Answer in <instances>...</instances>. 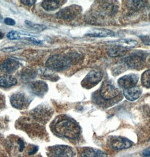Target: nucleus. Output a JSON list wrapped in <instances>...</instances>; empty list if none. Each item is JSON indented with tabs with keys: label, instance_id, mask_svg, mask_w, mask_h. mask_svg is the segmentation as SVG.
Listing matches in <instances>:
<instances>
[{
	"label": "nucleus",
	"instance_id": "1",
	"mask_svg": "<svg viewBox=\"0 0 150 157\" xmlns=\"http://www.w3.org/2000/svg\"><path fill=\"white\" fill-rule=\"evenodd\" d=\"M54 129L58 134L70 139H75L79 137L80 128L79 125L70 119H64L58 121Z\"/></svg>",
	"mask_w": 150,
	"mask_h": 157
},
{
	"label": "nucleus",
	"instance_id": "2",
	"mask_svg": "<svg viewBox=\"0 0 150 157\" xmlns=\"http://www.w3.org/2000/svg\"><path fill=\"white\" fill-rule=\"evenodd\" d=\"M72 62L73 61L70 54H56L49 58L46 64L50 70L61 71L67 69Z\"/></svg>",
	"mask_w": 150,
	"mask_h": 157
},
{
	"label": "nucleus",
	"instance_id": "3",
	"mask_svg": "<svg viewBox=\"0 0 150 157\" xmlns=\"http://www.w3.org/2000/svg\"><path fill=\"white\" fill-rule=\"evenodd\" d=\"M120 90L112 80L104 81L100 87V94L104 100H111L118 96Z\"/></svg>",
	"mask_w": 150,
	"mask_h": 157
},
{
	"label": "nucleus",
	"instance_id": "4",
	"mask_svg": "<svg viewBox=\"0 0 150 157\" xmlns=\"http://www.w3.org/2000/svg\"><path fill=\"white\" fill-rule=\"evenodd\" d=\"M147 55L141 52L131 54L125 59V63L130 68L139 70L142 68L146 62Z\"/></svg>",
	"mask_w": 150,
	"mask_h": 157
},
{
	"label": "nucleus",
	"instance_id": "5",
	"mask_svg": "<svg viewBox=\"0 0 150 157\" xmlns=\"http://www.w3.org/2000/svg\"><path fill=\"white\" fill-rule=\"evenodd\" d=\"M81 10V7L77 5H73L61 9L57 13L56 17L63 20H72L80 14Z\"/></svg>",
	"mask_w": 150,
	"mask_h": 157
},
{
	"label": "nucleus",
	"instance_id": "6",
	"mask_svg": "<svg viewBox=\"0 0 150 157\" xmlns=\"http://www.w3.org/2000/svg\"><path fill=\"white\" fill-rule=\"evenodd\" d=\"M30 99L25 93H18L13 94L10 98V102L13 107L18 109H23L28 106Z\"/></svg>",
	"mask_w": 150,
	"mask_h": 157
},
{
	"label": "nucleus",
	"instance_id": "7",
	"mask_svg": "<svg viewBox=\"0 0 150 157\" xmlns=\"http://www.w3.org/2000/svg\"><path fill=\"white\" fill-rule=\"evenodd\" d=\"M51 157H73L74 151L71 147L66 145H56L50 149Z\"/></svg>",
	"mask_w": 150,
	"mask_h": 157
},
{
	"label": "nucleus",
	"instance_id": "8",
	"mask_svg": "<svg viewBox=\"0 0 150 157\" xmlns=\"http://www.w3.org/2000/svg\"><path fill=\"white\" fill-rule=\"evenodd\" d=\"M139 76L136 74H129L118 78V84L122 88L126 89L135 86L138 82Z\"/></svg>",
	"mask_w": 150,
	"mask_h": 157
},
{
	"label": "nucleus",
	"instance_id": "9",
	"mask_svg": "<svg viewBox=\"0 0 150 157\" xmlns=\"http://www.w3.org/2000/svg\"><path fill=\"white\" fill-rule=\"evenodd\" d=\"M110 145L115 150H122L130 147L133 145V142L122 137H114L111 140Z\"/></svg>",
	"mask_w": 150,
	"mask_h": 157
},
{
	"label": "nucleus",
	"instance_id": "10",
	"mask_svg": "<svg viewBox=\"0 0 150 157\" xmlns=\"http://www.w3.org/2000/svg\"><path fill=\"white\" fill-rule=\"evenodd\" d=\"M103 72L100 70L94 69L88 74L84 78L83 82L88 85H96L103 78Z\"/></svg>",
	"mask_w": 150,
	"mask_h": 157
},
{
	"label": "nucleus",
	"instance_id": "11",
	"mask_svg": "<svg viewBox=\"0 0 150 157\" xmlns=\"http://www.w3.org/2000/svg\"><path fill=\"white\" fill-rule=\"evenodd\" d=\"M19 66L18 61L13 58H9L4 61L0 66V69L2 72L10 74L15 71Z\"/></svg>",
	"mask_w": 150,
	"mask_h": 157
},
{
	"label": "nucleus",
	"instance_id": "12",
	"mask_svg": "<svg viewBox=\"0 0 150 157\" xmlns=\"http://www.w3.org/2000/svg\"><path fill=\"white\" fill-rule=\"evenodd\" d=\"M28 85L32 92L39 96L43 95L48 89L47 84L43 81L32 82H30Z\"/></svg>",
	"mask_w": 150,
	"mask_h": 157
},
{
	"label": "nucleus",
	"instance_id": "13",
	"mask_svg": "<svg viewBox=\"0 0 150 157\" xmlns=\"http://www.w3.org/2000/svg\"><path fill=\"white\" fill-rule=\"evenodd\" d=\"M142 89L139 86H135L128 89H124V95L126 100L134 101L138 99L142 94Z\"/></svg>",
	"mask_w": 150,
	"mask_h": 157
},
{
	"label": "nucleus",
	"instance_id": "14",
	"mask_svg": "<svg viewBox=\"0 0 150 157\" xmlns=\"http://www.w3.org/2000/svg\"><path fill=\"white\" fill-rule=\"evenodd\" d=\"M86 35L93 37H114V33L111 30L107 29H94L90 31Z\"/></svg>",
	"mask_w": 150,
	"mask_h": 157
},
{
	"label": "nucleus",
	"instance_id": "15",
	"mask_svg": "<svg viewBox=\"0 0 150 157\" xmlns=\"http://www.w3.org/2000/svg\"><path fill=\"white\" fill-rule=\"evenodd\" d=\"M110 44L114 45V46L122 47L126 49H131L136 47L138 45V41L136 40L131 39H122L118 40L115 41L108 42Z\"/></svg>",
	"mask_w": 150,
	"mask_h": 157
},
{
	"label": "nucleus",
	"instance_id": "16",
	"mask_svg": "<svg viewBox=\"0 0 150 157\" xmlns=\"http://www.w3.org/2000/svg\"><path fill=\"white\" fill-rule=\"evenodd\" d=\"M66 1L57 0V1H43L41 6L47 11H54L61 7Z\"/></svg>",
	"mask_w": 150,
	"mask_h": 157
},
{
	"label": "nucleus",
	"instance_id": "17",
	"mask_svg": "<svg viewBox=\"0 0 150 157\" xmlns=\"http://www.w3.org/2000/svg\"><path fill=\"white\" fill-rule=\"evenodd\" d=\"M17 82V79L12 75H5L0 77V86L9 88L15 86Z\"/></svg>",
	"mask_w": 150,
	"mask_h": 157
},
{
	"label": "nucleus",
	"instance_id": "18",
	"mask_svg": "<svg viewBox=\"0 0 150 157\" xmlns=\"http://www.w3.org/2000/svg\"><path fill=\"white\" fill-rule=\"evenodd\" d=\"M81 157H107V155L106 153L102 150L88 148L82 151Z\"/></svg>",
	"mask_w": 150,
	"mask_h": 157
},
{
	"label": "nucleus",
	"instance_id": "19",
	"mask_svg": "<svg viewBox=\"0 0 150 157\" xmlns=\"http://www.w3.org/2000/svg\"><path fill=\"white\" fill-rule=\"evenodd\" d=\"M127 52V49L122 47L114 46L109 48L107 51L108 56L111 57H120L124 56Z\"/></svg>",
	"mask_w": 150,
	"mask_h": 157
},
{
	"label": "nucleus",
	"instance_id": "20",
	"mask_svg": "<svg viewBox=\"0 0 150 157\" xmlns=\"http://www.w3.org/2000/svg\"><path fill=\"white\" fill-rule=\"evenodd\" d=\"M141 82L143 86L150 88V70L144 72L141 76Z\"/></svg>",
	"mask_w": 150,
	"mask_h": 157
},
{
	"label": "nucleus",
	"instance_id": "21",
	"mask_svg": "<svg viewBox=\"0 0 150 157\" xmlns=\"http://www.w3.org/2000/svg\"><path fill=\"white\" fill-rule=\"evenodd\" d=\"M144 2L143 1H128V6L132 10L136 11L143 6Z\"/></svg>",
	"mask_w": 150,
	"mask_h": 157
},
{
	"label": "nucleus",
	"instance_id": "22",
	"mask_svg": "<svg viewBox=\"0 0 150 157\" xmlns=\"http://www.w3.org/2000/svg\"><path fill=\"white\" fill-rule=\"evenodd\" d=\"M7 37L9 39L11 40H19L21 39V35L17 31H11L7 33Z\"/></svg>",
	"mask_w": 150,
	"mask_h": 157
},
{
	"label": "nucleus",
	"instance_id": "23",
	"mask_svg": "<svg viewBox=\"0 0 150 157\" xmlns=\"http://www.w3.org/2000/svg\"><path fill=\"white\" fill-rule=\"evenodd\" d=\"M25 23H26V25H27L28 26H31V27H32V28L35 29H39L40 30H43V29H41V28H42V29H45V27L43 25L41 26V25H39L33 24L31 21H25Z\"/></svg>",
	"mask_w": 150,
	"mask_h": 157
},
{
	"label": "nucleus",
	"instance_id": "24",
	"mask_svg": "<svg viewBox=\"0 0 150 157\" xmlns=\"http://www.w3.org/2000/svg\"><path fill=\"white\" fill-rule=\"evenodd\" d=\"M4 22L6 25H15V21L14 19L10 18H5Z\"/></svg>",
	"mask_w": 150,
	"mask_h": 157
},
{
	"label": "nucleus",
	"instance_id": "25",
	"mask_svg": "<svg viewBox=\"0 0 150 157\" xmlns=\"http://www.w3.org/2000/svg\"><path fill=\"white\" fill-rule=\"evenodd\" d=\"M21 2L25 5L32 6V5H33L36 2V1L35 0H23V1H21Z\"/></svg>",
	"mask_w": 150,
	"mask_h": 157
},
{
	"label": "nucleus",
	"instance_id": "26",
	"mask_svg": "<svg viewBox=\"0 0 150 157\" xmlns=\"http://www.w3.org/2000/svg\"><path fill=\"white\" fill-rule=\"evenodd\" d=\"M141 39L142 40L143 42L145 45H150V39L149 37H141Z\"/></svg>",
	"mask_w": 150,
	"mask_h": 157
},
{
	"label": "nucleus",
	"instance_id": "27",
	"mask_svg": "<svg viewBox=\"0 0 150 157\" xmlns=\"http://www.w3.org/2000/svg\"><path fill=\"white\" fill-rule=\"evenodd\" d=\"M142 155L144 157H150V147L143 150L142 153Z\"/></svg>",
	"mask_w": 150,
	"mask_h": 157
},
{
	"label": "nucleus",
	"instance_id": "28",
	"mask_svg": "<svg viewBox=\"0 0 150 157\" xmlns=\"http://www.w3.org/2000/svg\"><path fill=\"white\" fill-rule=\"evenodd\" d=\"M4 49H3L4 52H13L14 50H17L16 48L15 47H11V48H4Z\"/></svg>",
	"mask_w": 150,
	"mask_h": 157
},
{
	"label": "nucleus",
	"instance_id": "29",
	"mask_svg": "<svg viewBox=\"0 0 150 157\" xmlns=\"http://www.w3.org/2000/svg\"><path fill=\"white\" fill-rule=\"evenodd\" d=\"M27 39L28 40H29V41H32L33 43H35V44H40V43H41V41H39V40L35 39V38H33V37L27 38Z\"/></svg>",
	"mask_w": 150,
	"mask_h": 157
},
{
	"label": "nucleus",
	"instance_id": "30",
	"mask_svg": "<svg viewBox=\"0 0 150 157\" xmlns=\"http://www.w3.org/2000/svg\"><path fill=\"white\" fill-rule=\"evenodd\" d=\"M4 34L2 32H0V39H2L4 37Z\"/></svg>",
	"mask_w": 150,
	"mask_h": 157
},
{
	"label": "nucleus",
	"instance_id": "31",
	"mask_svg": "<svg viewBox=\"0 0 150 157\" xmlns=\"http://www.w3.org/2000/svg\"></svg>",
	"mask_w": 150,
	"mask_h": 157
}]
</instances>
